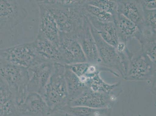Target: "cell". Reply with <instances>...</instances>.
<instances>
[{
    "mask_svg": "<svg viewBox=\"0 0 156 116\" xmlns=\"http://www.w3.org/2000/svg\"><path fill=\"white\" fill-rule=\"evenodd\" d=\"M53 16L59 32L77 39L83 29L86 16V1H39Z\"/></svg>",
    "mask_w": 156,
    "mask_h": 116,
    "instance_id": "6da1fadb",
    "label": "cell"
},
{
    "mask_svg": "<svg viewBox=\"0 0 156 116\" xmlns=\"http://www.w3.org/2000/svg\"><path fill=\"white\" fill-rule=\"evenodd\" d=\"M65 70V65L54 63L51 74L41 94L51 112L69 104Z\"/></svg>",
    "mask_w": 156,
    "mask_h": 116,
    "instance_id": "7a4b0ae2",
    "label": "cell"
},
{
    "mask_svg": "<svg viewBox=\"0 0 156 116\" xmlns=\"http://www.w3.org/2000/svg\"><path fill=\"white\" fill-rule=\"evenodd\" d=\"M0 78L13 94L18 105L28 94V69L6 63L0 58Z\"/></svg>",
    "mask_w": 156,
    "mask_h": 116,
    "instance_id": "3957f363",
    "label": "cell"
},
{
    "mask_svg": "<svg viewBox=\"0 0 156 116\" xmlns=\"http://www.w3.org/2000/svg\"><path fill=\"white\" fill-rule=\"evenodd\" d=\"M124 80L156 81V63L141 50L133 52Z\"/></svg>",
    "mask_w": 156,
    "mask_h": 116,
    "instance_id": "277c9868",
    "label": "cell"
},
{
    "mask_svg": "<svg viewBox=\"0 0 156 116\" xmlns=\"http://www.w3.org/2000/svg\"><path fill=\"white\" fill-rule=\"evenodd\" d=\"M0 58L6 63L27 69L44 61L37 56L30 43L0 49Z\"/></svg>",
    "mask_w": 156,
    "mask_h": 116,
    "instance_id": "5b68a950",
    "label": "cell"
},
{
    "mask_svg": "<svg viewBox=\"0 0 156 116\" xmlns=\"http://www.w3.org/2000/svg\"><path fill=\"white\" fill-rule=\"evenodd\" d=\"M27 15V11L20 1L0 0V30H12Z\"/></svg>",
    "mask_w": 156,
    "mask_h": 116,
    "instance_id": "8992f818",
    "label": "cell"
},
{
    "mask_svg": "<svg viewBox=\"0 0 156 116\" xmlns=\"http://www.w3.org/2000/svg\"><path fill=\"white\" fill-rule=\"evenodd\" d=\"M89 25L101 61V65L108 68L116 69L124 78L126 74V69L116 48L103 40L90 22Z\"/></svg>",
    "mask_w": 156,
    "mask_h": 116,
    "instance_id": "52a82bcc",
    "label": "cell"
},
{
    "mask_svg": "<svg viewBox=\"0 0 156 116\" xmlns=\"http://www.w3.org/2000/svg\"><path fill=\"white\" fill-rule=\"evenodd\" d=\"M58 47L65 66L87 62L80 44L76 38L59 32Z\"/></svg>",
    "mask_w": 156,
    "mask_h": 116,
    "instance_id": "ba28073f",
    "label": "cell"
},
{
    "mask_svg": "<svg viewBox=\"0 0 156 116\" xmlns=\"http://www.w3.org/2000/svg\"><path fill=\"white\" fill-rule=\"evenodd\" d=\"M54 63L43 61L28 69L29 74L28 93L41 94L53 70Z\"/></svg>",
    "mask_w": 156,
    "mask_h": 116,
    "instance_id": "9c48e42d",
    "label": "cell"
},
{
    "mask_svg": "<svg viewBox=\"0 0 156 116\" xmlns=\"http://www.w3.org/2000/svg\"><path fill=\"white\" fill-rule=\"evenodd\" d=\"M40 12L38 36L45 38L59 46V32L54 18L50 11L39 1H37Z\"/></svg>",
    "mask_w": 156,
    "mask_h": 116,
    "instance_id": "30bf717a",
    "label": "cell"
},
{
    "mask_svg": "<svg viewBox=\"0 0 156 116\" xmlns=\"http://www.w3.org/2000/svg\"><path fill=\"white\" fill-rule=\"evenodd\" d=\"M30 43L37 56L42 60L63 65L58 46L50 41L37 35L35 40Z\"/></svg>",
    "mask_w": 156,
    "mask_h": 116,
    "instance_id": "8fae6325",
    "label": "cell"
},
{
    "mask_svg": "<svg viewBox=\"0 0 156 116\" xmlns=\"http://www.w3.org/2000/svg\"><path fill=\"white\" fill-rule=\"evenodd\" d=\"M77 39L83 49L87 63L101 65V61L98 53L95 41L86 16L83 29L78 35Z\"/></svg>",
    "mask_w": 156,
    "mask_h": 116,
    "instance_id": "7c38bea8",
    "label": "cell"
},
{
    "mask_svg": "<svg viewBox=\"0 0 156 116\" xmlns=\"http://www.w3.org/2000/svg\"><path fill=\"white\" fill-rule=\"evenodd\" d=\"M18 109L21 116H46L51 113L41 95L33 92L28 93Z\"/></svg>",
    "mask_w": 156,
    "mask_h": 116,
    "instance_id": "4fadbf2b",
    "label": "cell"
},
{
    "mask_svg": "<svg viewBox=\"0 0 156 116\" xmlns=\"http://www.w3.org/2000/svg\"><path fill=\"white\" fill-rule=\"evenodd\" d=\"M112 103L110 94L96 92L87 87L69 105L101 109L110 107Z\"/></svg>",
    "mask_w": 156,
    "mask_h": 116,
    "instance_id": "5bb4252c",
    "label": "cell"
},
{
    "mask_svg": "<svg viewBox=\"0 0 156 116\" xmlns=\"http://www.w3.org/2000/svg\"><path fill=\"white\" fill-rule=\"evenodd\" d=\"M117 12L124 15L136 25L140 32L144 27V11L140 1H116Z\"/></svg>",
    "mask_w": 156,
    "mask_h": 116,
    "instance_id": "9a60e30c",
    "label": "cell"
},
{
    "mask_svg": "<svg viewBox=\"0 0 156 116\" xmlns=\"http://www.w3.org/2000/svg\"><path fill=\"white\" fill-rule=\"evenodd\" d=\"M85 15L89 22L97 31L102 39L108 43L114 46H117L119 42L117 28L114 22L103 23L99 22L86 12Z\"/></svg>",
    "mask_w": 156,
    "mask_h": 116,
    "instance_id": "2e32d148",
    "label": "cell"
},
{
    "mask_svg": "<svg viewBox=\"0 0 156 116\" xmlns=\"http://www.w3.org/2000/svg\"><path fill=\"white\" fill-rule=\"evenodd\" d=\"M113 18L117 28L119 42L127 44L130 39L134 38L136 39L140 32L135 24L118 12Z\"/></svg>",
    "mask_w": 156,
    "mask_h": 116,
    "instance_id": "e0dca14e",
    "label": "cell"
},
{
    "mask_svg": "<svg viewBox=\"0 0 156 116\" xmlns=\"http://www.w3.org/2000/svg\"><path fill=\"white\" fill-rule=\"evenodd\" d=\"M20 116L15 97L3 81L0 86V116Z\"/></svg>",
    "mask_w": 156,
    "mask_h": 116,
    "instance_id": "ac0fdd59",
    "label": "cell"
},
{
    "mask_svg": "<svg viewBox=\"0 0 156 116\" xmlns=\"http://www.w3.org/2000/svg\"><path fill=\"white\" fill-rule=\"evenodd\" d=\"M65 78L69 96V104L77 98L87 88L79 78L65 67Z\"/></svg>",
    "mask_w": 156,
    "mask_h": 116,
    "instance_id": "d6986e66",
    "label": "cell"
},
{
    "mask_svg": "<svg viewBox=\"0 0 156 116\" xmlns=\"http://www.w3.org/2000/svg\"><path fill=\"white\" fill-rule=\"evenodd\" d=\"M72 116H110L111 107L97 109L83 106L66 105L60 110Z\"/></svg>",
    "mask_w": 156,
    "mask_h": 116,
    "instance_id": "ffe728a7",
    "label": "cell"
},
{
    "mask_svg": "<svg viewBox=\"0 0 156 116\" xmlns=\"http://www.w3.org/2000/svg\"><path fill=\"white\" fill-rule=\"evenodd\" d=\"M100 74V73H96L94 76L87 78L85 85L93 91L111 94L121 84L120 81L113 84H108L101 77Z\"/></svg>",
    "mask_w": 156,
    "mask_h": 116,
    "instance_id": "44dd1931",
    "label": "cell"
},
{
    "mask_svg": "<svg viewBox=\"0 0 156 116\" xmlns=\"http://www.w3.org/2000/svg\"><path fill=\"white\" fill-rule=\"evenodd\" d=\"M141 46V51L154 63L156 62V39H148L139 35L137 39Z\"/></svg>",
    "mask_w": 156,
    "mask_h": 116,
    "instance_id": "7402d4cb",
    "label": "cell"
},
{
    "mask_svg": "<svg viewBox=\"0 0 156 116\" xmlns=\"http://www.w3.org/2000/svg\"><path fill=\"white\" fill-rule=\"evenodd\" d=\"M87 1L85 3L84 8L87 13L99 22L103 23L114 22V18L112 15L97 7L88 5Z\"/></svg>",
    "mask_w": 156,
    "mask_h": 116,
    "instance_id": "603a6c76",
    "label": "cell"
},
{
    "mask_svg": "<svg viewBox=\"0 0 156 116\" xmlns=\"http://www.w3.org/2000/svg\"><path fill=\"white\" fill-rule=\"evenodd\" d=\"M88 5L97 7L114 16L117 13V5L116 1L113 0H89Z\"/></svg>",
    "mask_w": 156,
    "mask_h": 116,
    "instance_id": "cb8c5ba5",
    "label": "cell"
},
{
    "mask_svg": "<svg viewBox=\"0 0 156 116\" xmlns=\"http://www.w3.org/2000/svg\"><path fill=\"white\" fill-rule=\"evenodd\" d=\"M144 11V23L143 28L150 29L156 32V10Z\"/></svg>",
    "mask_w": 156,
    "mask_h": 116,
    "instance_id": "d4e9b609",
    "label": "cell"
},
{
    "mask_svg": "<svg viewBox=\"0 0 156 116\" xmlns=\"http://www.w3.org/2000/svg\"><path fill=\"white\" fill-rule=\"evenodd\" d=\"M89 64V63L86 62V63H79L71 65H66L65 66V67L71 70L78 77H80L86 74Z\"/></svg>",
    "mask_w": 156,
    "mask_h": 116,
    "instance_id": "484cf974",
    "label": "cell"
},
{
    "mask_svg": "<svg viewBox=\"0 0 156 116\" xmlns=\"http://www.w3.org/2000/svg\"><path fill=\"white\" fill-rule=\"evenodd\" d=\"M140 3L143 9L147 10H153L156 9V1H140Z\"/></svg>",
    "mask_w": 156,
    "mask_h": 116,
    "instance_id": "4316f807",
    "label": "cell"
},
{
    "mask_svg": "<svg viewBox=\"0 0 156 116\" xmlns=\"http://www.w3.org/2000/svg\"><path fill=\"white\" fill-rule=\"evenodd\" d=\"M46 116H72L65 112L58 110L51 112Z\"/></svg>",
    "mask_w": 156,
    "mask_h": 116,
    "instance_id": "83f0119b",
    "label": "cell"
},
{
    "mask_svg": "<svg viewBox=\"0 0 156 116\" xmlns=\"http://www.w3.org/2000/svg\"><path fill=\"white\" fill-rule=\"evenodd\" d=\"M2 80L1 78H0V86H1V84H2Z\"/></svg>",
    "mask_w": 156,
    "mask_h": 116,
    "instance_id": "f1b7e54d",
    "label": "cell"
},
{
    "mask_svg": "<svg viewBox=\"0 0 156 116\" xmlns=\"http://www.w3.org/2000/svg\"></svg>",
    "mask_w": 156,
    "mask_h": 116,
    "instance_id": "f546056e",
    "label": "cell"
}]
</instances>
